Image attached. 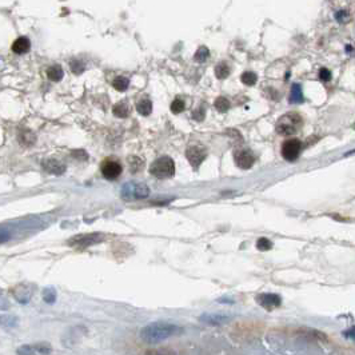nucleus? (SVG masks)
I'll return each mask as SVG.
<instances>
[{
	"instance_id": "f257e3e1",
	"label": "nucleus",
	"mask_w": 355,
	"mask_h": 355,
	"mask_svg": "<svg viewBox=\"0 0 355 355\" xmlns=\"http://www.w3.org/2000/svg\"><path fill=\"white\" fill-rule=\"evenodd\" d=\"M183 332V328L178 324L164 323V322H155V323L147 324L146 327L140 330V337L147 343H159V342L168 339L171 337H176Z\"/></svg>"
},
{
	"instance_id": "f03ea898",
	"label": "nucleus",
	"mask_w": 355,
	"mask_h": 355,
	"mask_svg": "<svg viewBox=\"0 0 355 355\" xmlns=\"http://www.w3.org/2000/svg\"><path fill=\"white\" fill-rule=\"evenodd\" d=\"M148 195H150L148 186L144 185V183H139V182H127L120 190V196L127 202L146 199Z\"/></svg>"
},
{
	"instance_id": "7ed1b4c3",
	"label": "nucleus",
	"mask_w": 355,
	"mask_h": 355,
	"mask_svg": "<svg viewBox=\"0 0 355 355\" xmlns=\"http://www.w3.org/2000/svg\"><path fill=\"white\" fill-rule=\"evenodd\" d=\"M150 174L158 179H170L175 175V163L168 157L158 158L150 166Z\"/></svg>"
},
{
	"instance_id": "20e7f679",
	"label": "nucleus",
	"mask_w": 355,
	"mask_h": 355,
	"mask_svg": "<svg viewBox=\"0 0 355 355\" xmlns=\"http://www.w3.org/2000/svg\"><path fill=\"white\" fill-rule=\"evenodd\" d=\"M302 119L295 114H287L278 120L277 131L280 135H293L301 127Z\"/></svg>"
},
{
	"instance_id": "39448f33",
	"label": "nucleus",
	"mask_w": 355,
	"mask_h": 355,
	"mask_svg": "<svg viewBox=\"0 0 355 355\" xmlns=\"http://www.w3.org/2000/svg\"><path fill=\"white\" fill-rule=\"evenodd\" d=\"M302 150V142L299 139H290L284 142L283 147H282V157L286 159L287 162L297 161Z\"/></svg>"
},
{
	"instance_id": "423d86ee",
	"label": "nucleus",
	"mask_w": 355,
	"mask_h": 355,
	"mask_svg": "<svg viewBox=\"0 0 355 355\" xmlns=\"http://www.w3.org/2000/svg\"><path fill=\"white\" fill-rule=\"evenodd\" d=\"M103 240V235L99 232H94V234H83V235L74 236L69 242L70 246L75 247H88L93 246L95 243H99Z\"/></svg>"
},
{
	"instance_id": "0eeeda50",
	"label": "nucleus",
	"mask_w": 355,
	"mask_h": 355,
	"mask_svg": "<svg viewBox=\"0 0 355 355\" xmlns=\"http://www.w3.org/2000/svg\"><path fill=\"white\" fill-rule=\"evenodd\" d=\"M256 302H258L263 308L271 311L274 310V308L279 307L280 304H282V298H280L278 294L266 293L258 295V297H256Z\"/></svg>"
},
{
	"instance_id": "6e6552de",
	"label": "nucleus",
	"mask_w": 355,
	"mask_h": 355,
	"mask_svg": "<svg viewBox=\"0 0 355 355\" xmlns=\"http://www.w3.org/2000/svg\"><path fill=\"white\" fill-rule=\"evenodd\" d=\"M122 164L116 161H106L102 164V174L103 176L108 179V181H115L122 174Z\"/></svg>"
},
{
	"instance_id": "1a4fd4ad",
	"label": "nucleus",
	"mask_w": 355,
	"mask_h": 355,
	"mask_svg": "<svg viewBox=\"0 0 355 355\" xmlns=\"http://www.w3.org/2000/svg\"><path fill=\"white\" fill-rule=\"evenodd\" d=\"M186 157H187L188 162L191 163L192 167L198 168L202 162L205 161L206 157H207V151L201 146H192L186 151Z\"/></svg>"
},
{
	"instance_id": "9d476101",
	"label": "nucleus",
	"mask_w": 355,
	"mask_h": 355,
	"mask_svg": "<svg viewBox=\"0 0 355 355\" xmlns=\"http://www.w3.org/2000/svg\"><path fill=\"white\" fill-rule=\"evenodd\" d=\"M234 159H235L236 166L242 170H249L255 161L253 152L250 150H238L234 154Z\"/></svg>"
},
{
	"instance_id": "9b49d317",
	"label": "nucleus",
	"mask_w": 355,
	"mask_h": 355,
	"mask_svg": "<svg viewBox=\"0 0 355 355\" xmlns=\"http://www.w3.org/2000/svg\"><path fill=\"white\" fill-rule=\"evenodd\" d=\"M41 167L45 168L47 172L54 175H62L64 174L65 166L63 163H60L56 159H46V161L41 162Z\"/></svg>"
},
{
	"instance_id": "f8f14e48",
	"label": "nucleus",
	"mask_w": 355,
	"mask_h": 355,
	"mask_svg": "<svg viewBox=\"0 0 355 355\" xmlns=\"http://www.w3.org/2000/svg\"><path fill=\"white\" fill-rule=\"evenodd\" d=\"M199 321L203 322V323L211 324V326H219V324H225L226 322H229L230 317L222 314H205L199 318Z\"/></svg>"
},
{
	"instance_id": "ddd939ff",
	"label": "nucleus",
	"mask_w": 355,
	"mask_h": 355,
	"mask_svg": "<svg viewBox=\"0 0 355 355\" xmlns=\"http://www.w3.org/2000/svg\"><path fill=\"white\" fill-rule=\"evenodd\" d=\"M30 48H31V43H30V40H28L27 38H24V36L23 38L16 39V40L14 41V45H12V51L17 55L26 54V52L30 51Z\"/></svg>"
},
{
	"instance_id": "4468645a",
	"label": "nucleus",
	"mask_w": 355,
	"mask_h": 355,
	"mask_svg": "<svg viewBox=\"0 0 355 355\" xmlns=\"http://www.w3.org/2000/svg\"><path fill=\"white\" fill-rule=\"evenodd\" d=\"M137 109L140 115H150L151 111H152V103H151V100L148 99V98H142V99L137 103Z\"/></svg>"
},
{
	"instance_id": "2eb2a0df",
	"label": "nucleus",
	"mask_w": 355,
	"mask_h": 355,
	"mask_svg": "<svg viewBox=\"0 0 355 355\" xmlns=\"http://www.w3.org/2000/svg\"><path fill=\"white\" fill-rule=\"evenodd\" d=\"M113 113L116 118H127L130 115V106L127 102H119L114 106Z\"/></svg>"
},
{
	"instance_id": "dca6fc26",
	"label": "nucleus",
	"mask_w": 355,
	"mask_h": 355,
	"mask_svg": "<svg viewBox=\"0 0 355 355\" xmlns=\"http://www.w3.org/2000/svg\"><path fill=\"white\" fill-rule=\"evenodd\" d=\"M63 75L64 74H63V70L60 65H52L47 71V76L51 79L52 82H59L63 78Z\"/></svg>"
},
{
	"instance_id": "f3484780",
	"label": "nucleus",
	"mask_w": 355,
	"mask_h": 355,
	"mask_svg": "<svg viewBox=\"0 0 355 355\" xmlns=\"http://www.w3.org/2000/svg\"><path fill=\"white\" fill-rule=\"evenodd\" d=\"M303 94H302V88L299 84H294L291 87V95L290 102L291 103H302L303 102Z\"/></svg>"
},
{
	"instance_id": "a211bd4d",
	"label": "nucleus",
	"mask_w": 355,
	"mask_h": 355,
	"mask_svg": "<svg viewBox=\"0 0 355 355\" xmlns=\"http://www.w3.org/2000/svg\"><path fill=\"white\" fill-rule=\"evenodd\" d=\"M128 84H130L128 79L123 78V76H118V78L114 79L113 82L114 88H115L116 91H126V90L128 88Z\"/></svg>"
},
{
	"instance_id": "6ab92c4d",
	"label": "nucleus",
	"mask_w": 355,
	"mask_h": 355,
	"mask_svg": "<svg viewBox=\"0 0 355 355\" xmlns=\"http://www.w3.org/2000/svg\"><path fill=\"white\" fill-rule=\"evenodd\" d=\"M215 75L219 79H225L230 75V67L226 63H220L215 67Z\"/></svg>"
},
{
	"instance_id": "aec40b11",
	"label": "nucleus",
	"mask_w": 355,
	"mask_h": 355,
	"mask_svg": "<svg viewBox=\"0 0 355 355\" xmlns=\"http://www.w3.org/2000/svg\"><path fill=\"white\" fill-rule=\"evenodd\" d=\"M215 108L218 109L219 113H226V111H229L230 108V102L226 98H218V99L215 100Z\"/></svg>"
},
{
	"instance_id": "412c9836",
	"label": "nucleus",
	"mask_w": 355,
	"mask_h": 355,
	"mask_svg": "<svg viewBox=\"0 0 355 355\" xmlns=\"http://www.w3.org/2000/svg\"><path fill=\"white\" fill-rule=\"evenodd\" d=\"M186 104L185 102L181 99V98H176V99L174 100V102L171 103V111L174 114H181L183 109H185Z\"/></svg>"
},
{
	"instance_id": "4be33fe9",
	"label": "nucleus",
	"mask_w": 355,
	"mask_h": 355,
	"mask_svg": "<svg viewBox=\"0 0 355 355\" xmlns=\"http://www.w3.org/2000/svg\"><path fill=\"white\" fill-rule=\"evenodd\" d=\"M240 79H242V82L246 85H254L256 83V80H258V76L254 72H245Z\"/></svg>"
},
{
	"instance_id": "5701e85b",
	"label": "nucleus",
	"mask_w": 355,
	"mask_h": 355,
	"mask_svg": "<svg viewBox=\"0 0 355 355\" xmlns=\"http://www.w3.org/2000/svg\"><path fill=\"white\" fill-rule=\"evenodd\" d=\"M256 247H258V250H260V251H269V250L273 249V243L267 239V238H259L258 242H256Z\"/></svg>"
},
{
	"instance_id": "b1692460",
	"label": "nucleus",
	"mask_w": 355,
	"mask_h": 355,
	"mask_svg": "<svg viewBox=\"0 0 355 355\" xmlns=\"http://www.w3.org/2000/svg\"><path fill=\"white\" fill-rule=\"evenodd\" d=\"M128 162H130L131 172H138V171L142 168V164H143V162L140 161L139 158H137V157L128 158Z\"/></svg>"
},
{
	"instance_id": "393cba45",
	"label": "nucleus",
	"mask_w": 355,
	"mask_h": 355,
	"mask_svg": "<svg viewBox=\"0 0 355 355\" xmlns=\"http://www.w3.org/2000/svg\"><path fill=\"white\" fill-rule=\"evenodd\" d=\"M207 58H209V50L206 47H201L198 51H196V54H195V60H196V62H205Z\"/></svg>"
},
{
	"instance_id": "a878e982",
	"label": "nucleus",
	"mask_w": 355,
	"mask_h": 355,
	"mask_svg": "<svg viewBox=\"0 0 355 355\" xmlns=\"http://www.w3.org/2000/svg\"><path fill=\"white\" fill-rule=\"evenodd\" d=\"M20 140L26 144H32L35 142V137L32 135L31 131H26V132L20 134Z\"/></svg>"
},
{
	"instance_id": "bb28decb",
	"label": "nucleus",
	"mask_w": 355,
	"mask_h": 355,
	"mask_svg": "<svg viewBox=\"0 0 355 355\" xmlns=\"http://www.w3.org/2000/svg\"><path fill=\"white\" fill-rule=\"evenodd\" d=\"M55 291L52 290V289H47V290L45 291V294H43V298H45V301L47 302V303H54L55 302Z\"/></svg>"
},
{
	"instance_id": "cd10ccee",
	"label": "nucleus",
	"mask_w": 355,
	"mask_h": 355,
	"mask_svg": "<svg viewBox=\"0 0 355 355\" xmlns=\"http://www.w3.org/2000/svg\"><path fill=\"white\" fill-rule=\"evenodd\" d=\"M319 78H321V80H323V82H328V80L331 79V72L328 71L327 69H322L321 71H319Z\"/></svg>"
},
{
	"instance_id": "c85d7f7f",
	"label": "nucleus",
	"mask_w": 355,
	"mask_h": 355,
	"mask_svg": "<svg viewBox=\"0 0 355 355\" xmlns=\"http://www.w3.org/2000/svg\"><path fill=\"white\" fill-rule=\"evenodd\" d=\"M192 116H194V119H196V120H199V122H202V120L205 119V109H203V108L195 109L194 114H192Z\"/></svg>"
},
{
	"instance_id": "c756f323",
	"label": "nucleus",
	"mask_w": 355,
	"mask_h": 355,
	"mask_svg": "<svg viewBox=\"0 0 355 355\" xmlns=\"http://www.w3.org/2000/svg\"><path fill=\"white\" fill-rule=\"evenodd\" d=\"M72 155H74V157H75V158L82 157V159H87V154H85L84 151H82V150H80V151H74V152H72Z\"/></svg>"
},
{
	"instance_id": "7c9ffc66",
	"label": "nucleus",
	"mask_w": 355,
	"mask_h": 355,
	"mask_svg": "<svg viewBox=\"0 0 355 355\" xmlns=\"http://www.w3.org/2000/svg\"><path fill=\"white\" fill-rule=\"evenodd\" d=\"M345 334V337H347V338H350V339H354V327H351L348 331H345L343 332Z\"/></svg>"
}]
</instances>
